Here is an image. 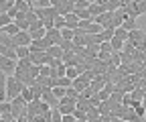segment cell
Returning <instances> with one entry per match:
<instances>
[{"mask_svg": "<svg viewBox=\"0 0 146 122\" xmlns=\"http://www.w3.org/2000/svg\"><path fill=\"white\" fill-rule=\"evenodd\" d=\"M77 122H89V120H85V118H83V120H77Z\"/></svg>", "mask_w": 146, "mask_h": 122, "instance_id": "35", "label": "cell"}, {"mask_svg": "<svg viewBox=\"0 0 146 122\" xmlns=\"http://www.w3.org/2000/svg\"><path fill=\"white\" fill-rule=\"evenodd\" d=\"M114 33H116V29H104L102 31V39L104 41H112L114 39Z\"/></svg>", "mask_w": 146, "mask_h": 122, "instance_id": "25", "label": "cell"}, {"mask_svg": "<svg viewBox=\"0 0 146 122\" xmlns=\"http://www.w3.org/2000/svg\"><path fill=\"white\" fill-rule=\"evenodd\" d=\"M89 85H91V81H89V79H85L83 75H79V77H75V79H73V88H75L79 94H81L83 90H87Z\"/></svg>", "mask_w": 146, "mask_h": 122, "instance_id": "7", "label": "cell"}, {"mask_svg": "<svg viewBox=\"0 0 146 122\" xmlns=\"http://www.w3.org/2000/svg\"><path fill=\"white\" fill-rule=\"evenodd\" d=\"M41 100H43V102H47L51 108H59V100H57V96L53 94V90H51V88H45V90H43Z\"/></svg>", "mask_w": 146, "mask_h": 122, "instance_id": "5", "label": "cell"}, {"mask_svg": "<svg viewBox=\"0 0 146 122\" xmlns=\"http://www.w3.org/2000/svg\"><path fill=\"white\" fill-rule=\"evenodd\" d=\"M61 35H63V39L65 41H73V37H75V31H73V29H61Z\"/></svg>", "mask_w": 146, "mask_h": 122, "instance_id": "21", "label": "cell"}, {"mask_svg": "<svg viewBox=\"0 0 146 122\" xmlns=\"http://www.w3.org/2000/svg\"><path fill=\"white\" fill-rule=\"evenodd\" d=\"M59 47L65 51V53H69V51H73V47H75V45H73V41H65V39H63V41L59 43Z\"/></svg>", "mask_w": 146, "mask_h": 122, "instance_id": "27", "label": "cell"}, {"mask_svg": "<svg viewBox=\"0 0 146 122\" xmlns=\"http://www.w3.org/2000/svg\"><path fill=\"white\" fill-rule=\"evenodd\" d=\"M61 4V0H51V6H55V8H57Z\"/></svg>", "mask_w": 146, "mask_h": 122, "instance_id": "33", "label": "cell"}, {"mask_svg": "<svg viewBox=\"0 0 146 122\" xmlns=\"http://www.w3.org/2000/svg\"><path fill=\"white\" fill-rule=\"evenodd\" d=\"M31 43H33V37H31L29 31H21L18 35H14V45L16 47H31Z\"/></svg>", "mask_w": 146, "mask_h": 122, "instance_id": "3", "label": "cell"}, {"mask_svg": "<svg viewBox=\"0 0 146 122\" xmlns=\"http://www.w3.org/2000/svg\"><path fill=\"white\" fill-rule=\"evenodd\" d=\"M25 88H27V83L16 79V75H6V100L8 102H12L16 96H21Z\"/></svg>", "mask_w": 146, "mask_h": 122, "instance_id": "1", "label": "cell"}, {"mask_svg": "<svg viewBox=\"0 0 146 122\" xmlns=\"http://www.w3.org/2000/svg\"><path fill=\"white\" fill-rule=\"evenodd\" d=\"M81 73H79V69L77 67H67V75L65 77H71V79H75V77H79Z\"/></svg>", "mask_w": 146, "mask_h": 122, "instance_id": "28", "label": "cell"}, {"mask_svg": "<svg viewBox=\"0 0 146 122\" xmlns=\"http://www.w3.org/2000/svg\"><path fill=\"white\" fill-rule=\"evenodd\" d=\"M126 10H128V14H130V16L138 19L140 14H146V0H144V2H132V4H128Z\"/></svg>", "mask_w": 146, "mask_h": 122, "instance_id": "2", "label": "cell"}, {"mask_svg": "<svg viewBox=\"0 0 146 122\" xmlns=\"http://www.w3.org/2000/svg\"><path fill=\"white\" fill-rule=\"evenodd\" d=\"M65 21H67V29H73V31H75V29L79 27V16H77L75 12L67 14V16H65Z\"/></svg>", "mask_w": 146, "mask_h": 122, "instance_id": "10", "label": "cell"}, {"mask_svg": "<svg viewBox=\"0 0 146 122\" xmlns=\"http://www.w3.org/2000/svg\"><path fill=\"white\" fill-rule=\"evenodd\" d=\"M47 53L51 55V57H55V59H63V55H65V51L59 47V45H53L49 51H47Z\"/></svg>", "mask_w": 146, "mask_h": 122, "instance_id": "12", "label": "cell"}, {"mask_svg": "<svg viewBox=\"0 0 146 122\" xmlns=\"http://www.w3.org/2000/svg\"><path fill=\"white\" fill-rule=\"evenodd\" d=\"M63 122H77L75 114H63Z\"/></svg>", "mask_w": 146, "mask_h": 122, "instance_id": "31", "label": "cell"}, {"mask_svg": "<svg viewBox=\"0 0 146 122\" xmlns=\"http://www.w3.org/2000/svg\"><path fill=\"white\" fill-rule=\"evenodd\" d=\"M2 47H14V49H16V45H14V37H12V35L2 33Z\"/></svg>", "mask_w": 146, "mask_h": 122, "instance_id": "16", "label": "cell"}, {"mask_svg": "<svg viewBox=\"0 0 146 122\" xmlns=\"http://www.w3.org/2000/svg\"><path fill=\"white\" fill-rule=\"evenodd\" d=\"M51 120H53V122H63V114H61L59 108H53V110H51Z\"/></svg>", "mask_w": 146, "mask_h": 122, "instance_id": "23", "label": "cell"}, {"mask_svg": "<svg viewBox=\"0 0 146 122\" xmlns=\"http://www.w3.org/2000/svg\"><path fill=\"white\" fill-rule=\"evenodd\" d=\"M57 85H61V88H73V79L71 77H59Z\"/></svg>", "mask_w": 146, "mask_h": 122, "instance_id": "24", "label": "cell"}, {"mask_svg": "<svg viewBox=\"0 0 146 122\" xmlns=\"http://www.w3.org/2000/svg\"><path fill=\"white\" fill-rule=\"evenodd\" d=\"M14 6H16V10H21V12H29V10L33 8V6L27 2V0H16V4H14Z\"/></svg>", "mask_w": 146, "mask_h": 122, "instance_id": "17", "label": "cell"}, {"mask_svg": "<svg viewBox=\"0 0 146 122\" xmlns=\"http://www.w3.org/2000/svg\"><path fill=\"white\" fill-rule=\"evenodd\" d=\"M2 33L12 35V37H14V35H18V33H21V27H18L16 23H12V25H8V27H2Z\"/></svg>", "mask_w": 146, "mask_h": 122, "instance_id": "15", "label": "cell"}, {"mask_svg": "<svg viewBox=\"0 0 146 122\" xmlns=\"http://www.w3.org/2000/svg\"><path fill=\"white\" fill-rule=\"evenodd\" d=\"M14 23V19L8 14V12H0V29L2 27H8V25H12Z\"/></svg>", "mask_w": 146, "mask_h": 122, "instance_id": "14", "label": "cell"}, {"mask_svg": "<svg viewBox=\"0 0 146 122\" xmlns=\"http://www.w3.org/2000/svg\"><path fill=\"white\" fill-rule=\"evenodd\" d=\"M67 2H71V4H77V2H79V0H67Z\"/></svg>", "mask_w": 146, "mask_h": 122, "instance_id": "34", "label": "cell"}, {"mask_svg": "<svg viewBox=\"0 0 146 122\" xmlns=\"http://www.w3.org/2000/svg\"><path fill=\"white\" fill-rule=\"evenodd\" d=\"M16 4V0H0V12H10Z\"/></svg>", "mask_w": 146, "mask_h": 122, "instance_id": "13", "label": "cell"}, {"mask_svg": "<svg viewBox=\"0 0 146 122\" xmlns=\"http://www.w3.org/2000/svg\"><path fill=\"white\" fill-rule=\"evenodd\" d=\"M55 71H57V77H65V75H67V65L61 63L59 67H55Z\"/></svg>", "mask_w": 146, "mask_h": 122, "instance_id": "29", "label": "cell"}, {"mask_svg": "<svg viewBox=\"0 0 146 122\" xmlns=\"http://www.w3.org/2000/svg\"><path fill=\"white\" fill-rule=\"evenodd\" d=\"M102 31H104V27H102V25L91 23V25H89V29H87V35H100Z\"/></svg>", "mask_w": 146, "mask_h": 122, "instance_id": "19", "label": "cell"}, {"mask_svg": "<svg viewBox=\"0 0 146 122\" xmlns=\"http://www.w3.org/2000/svg\"><path fill=\"white\" fill-rule=\"evenodd\" d=\"M122 29H126L128 33H132V31H136V29H140V27H138V21L134 19V16H128V19L124 21V25H122Z\"/></svg>", "mask_w": 146, "mask_h": 122, "instance_id": "9", "label": "cell"}, {"mask_svg": "<svg viewBox=\"0 0 146 122\" xmlns=\"http://www.w3.org/2000/svg\"><path fill=\"white\" fill-rule=\"evenodd\" d=\"M134 110H136V114H138V116H142V118H144V114H146V108H144V104H140V106H136Z\"/></svg>", "mask_w": 146, "mask_h": 122, "instance_id": "32", "label": "cell"}, {"mask_svg": "<svg viewBox=\"0 0 146 122\" xmlns=\"http://www.w3.org/2000/svg\"><path fill=\"white\" fill-rule=\"evenodd\" d=\"M65 27H67V21H65V16L57 14V16H55V29H65Z\"/></svg>", "mask_w": 146, "mask_h": 122, "instance_id": "26", "label": "cell"}, {"mask_svg": "<svg viewBox=\"0 0 146 122\" xmlns=\"http://www.w3.org/2000/svg\"><path fill=\"white\" fill-rule=\"evenodd\" d=\"M53 94L57 96V100H61V98H65V96H67V88H61V85H55V88H53Z\"/></svg>", "mask_w": 146, "mask_h": 122, "instance_id": "22", "label": "cell"}, {"mask_svg": "<svg viewBox=\"0 0 146 122\" xmlns=\"http://www.w3.org/2000/svg\"><path fill=\"white\" fill-rule=\"evenodd\" d=\"M16 53H18V59H27L31 57V47H16Z\"/></svg>", "mask_w": 146, "mask_h": 122, "instance_id": "18", "label": "cell"}, {"mask_svg": "<svg viewBox=\"0 0 146 122\" xmlns=\"http://www.w3.org/2000/svg\"><path fill=\"white\" fill-rule=\"evenodd\" d=\"M57 12H59L61 16H67V14H71V12H75V4L67 2V0H61V4L57 6Z\"/></svg>", "mask_w": 146, "mask_h": 122, "instance_id": "6", "label": "cell"}, {"mask_svg": "<svg viewBox=\"0 0 146 122\" xmlns=\"http://www.w3.org/2000/svg\"><path fill=\"white\" fill-rule=\"evenodd\" d=\"M29 33H31L33 41H36V39H45V37H47V29H45V27H41V29H29Z\"/></svg>", "mask_w": 146, "mask_h": 122, "instance_id": "11", "label": "cell"}, {"mask_svg": "<svg viewBox=\"0 0 146 122\" xmlns=\"http://www.w3.org/2000/svg\"><path fill=\"white\" fill-rule=\"evenodd\" d=\"M110 43H112V47H114V51H116V53H120V51L124 49V45H126V41H120V39H112V41H110Z\"/></svg>", "mask_w": 146, "mask_h": 122, "instance_id": "20", "label": "cell"}, {"mask_svg": "<svg viewBox=\"0 0 146 122\" xmlns=\"http://www.w3.org/2000/svg\"><path fill=\"white\" fill-rule=\"evenodd\" d=\"M16 63L18 61L0 55V69H2V73H6V75H10V71H16Z\"/></svg>", "mask_w": 146, "mask_h": 122, "instance_id": "4", "label": "cell"}, {"mask_svg": "<svg viewBox=\"0 0 146 122\" xmlns=\"http://www.w3.org/2000/svg\"><path fill=\"white\" fill-rule=\"evenodd\" d=\"M89 4H91V2H89V0H79V2L75 4V8H81V10H87V8H89Z\"/></svg>", "mask_w": 146, "mask_h": 122, "instance_id": "30", "label": "cell"}, {"mask_svg": "<svg viewBox=\"0 0 146 122\" xmlns=\"http://www.w3.org/2000/svg\"><path fill=\"white\" fill-rule=\"evenodd\" d=\"M0 55H4V57H10V59L18 61V53H16L14 47H2V45H0Z\"/></svg>", "mask_w": 146, "mask_h": 122, "instance_id": "8", "label": "cell"}]
</instances>
